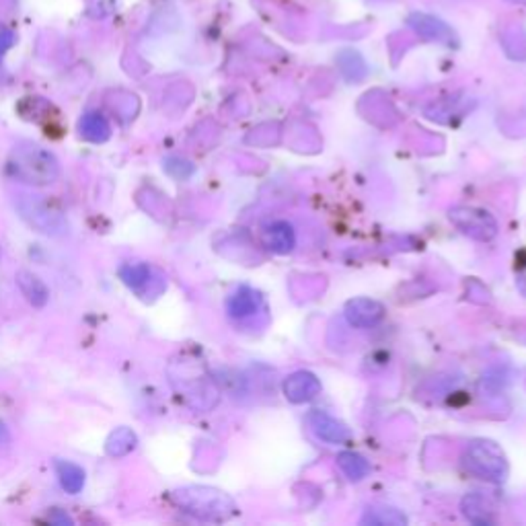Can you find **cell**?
I'll use <instances>...</instances> for the list:
<instances>
[{
	"label": "cell",
	"instance_id": "obj_20",
	"mask_svg": "<svg viewBox=\"0 0 526 526\" xmlns=\"http://www.w3.org/2000/svg\"><path fill=\"white\" fill-rule=\"evenodd\" d=\"M13 43H14V35L11 29L0 27V58H3V54L13 46Z\"/></svg>",
	"mask_w": 526,
	"mask_h": 526
},
{
	"label": "cell",
	"instance_id": "obj_1",
	"mask_svg": "<svg viewBox=\"0 0 526 526\" xmlns=\"http://www.w3.org/2000/svg\"><path fill=\"white\" fill-rule=\"evenodd\" d=\"M13 177L29 185H49L60 175V165L49 150L31 142H21L9 156Z\"/></svg>",
	"mask_w": 526,
	"mask_h": 526
},
{
	"label": "cell",
	"instance_id": "obj_22",
	"mask_svg": "<svg viewBox=\"0 0 526 526\" xmlns=\"http://www.w3.org/2000/svg\"><path fill=\"white\" fill-rule=\"evenodd\" d=\"M506 3H513V4H522V6H526V0H506Z\"/></svg>",
	"mask_w": 526,
	"mask_h": 526
},
{
	"label": "cell",
	"instance_id": "obj_21",
	"mask_svg": "<svg viewBox=\"0 0 526 526\" xmlns=\"http://www.w3.org/2000/svg\"><path fill=\"white\" fill-rule=\"evenodd\" d=\"M11 442V434L3 422H0V446H6Z\"/></svg>",
	"mask_w": 526,
	"mask_h": 526
},
{
	"label": "cell",
	"instance_id": "obj_9",
	"mask_svg": "<svg viewBox=\"0 0 526 526\" xmlns=\"http://www.w3.org/2000/svg\"><path fill=\"white\" fill-rule=\"evenodd\" d=\"M385 307L370 299H356L345 305V319L354 327H372L379 321H383Z\"/></svg>",
	"mask_w": 526,
	"mask_h": 526
},
{
	"label": "cell",
	"instance_id": "obj_12",
	"mask_svg": "<svg viewBox=\"0 0 526 526\" xmlns=\"http://www.w3.org/2000/svg\"><path fill=\"white\" fill-rule=\"evenodd\" d=\"M17 284L21 288V292L25 294L27 300L31 302L33 307H46V302L49 299V292H48L46 284H43L41 280L35 276V273L21 270L17 273Z\"/></svg>",
	"mask_w": 526,
	"mask_h": 526
},
{
	"label": "cell",
	"instance_id": "obj_5",
	"mask_svg": "<svg viewBox=\"0 0 526 526\" xmlns=\"http://www.w3.org/2000/svg\"><path fill=\"white\" fill-rule=\"evenodd\" d=\"M450 220L463 230L465 235L473 236L477 241H492L495 235H498V225L495 220L484 210H477V208H452L450 210Z\"/></svg>",
	"mask_w": 526,
	"mask_h": 526
},
{
	"label": "cell",
	"instance_id": "obj_18",
	"mask_svg": "<svg viewBox=\"0 0 526 526\" xmlns=\"http://www.w3.org/2000/svg\"><path fill=\"white\" fill-rule=\"evenodd\" d=\"M136 449V434L129 428H120L107 441V452L111 457H124Z\"/></svg>",
	"mask_w": 526,
	"mask_h": 526
},
{
	"label": "cell",
	"instance_id": "obj_14",
	"mask_svg": "<svg viewBox=\"0 0 526 526\" xmlns=\"http://www.w3.org/2000/svg\"><path fill=\"white\" fill-rule=\"evenodd\" d=\"M257 305H259L257 294L254 290H249V288H241V290L228 300V313L230 316H235V319H245V316L254 315L257 311Z\"/></svg>",
	"mask_w": 526,
	"mask_h": 526
},
{
	"label": "cell",
	"instance_id": "obj_4",
	"mask_svg": "<svg viewBox=\"0 0 526 526\" xmlns=\"http://www.w3.org/2000/svg\"><path fill=\"white\" fill-rule=\"evenodd\" d=\"M465 467L471 473L479 475V477L489 479V481H504L508 473V465H506V457H504V452L494 442H487V441L473 442L469 449H467Z\"/></svg>",
	"mask_w": 526,
	"mask_h": 526
},
{
	"label": "cell",
	"instance_id": "obj_17",
	"mask_svg": "<svg viewBox=\"0 0 526 526\" xmlns=\"http://www.w3.org/2000/svg\"><path fill=\"white\" fill-rule=\"evenodd\" d=\"M337 465L342 467V471L348 475L352 481L364 479L370 471V465L366 463V459L356 455V452H340V457H337Z\"/></svg>",
	"mask_w": 526,
	"mask_h": 526
},
{
	"label": "cell",
	"instance_id": "obj_8",
	"mask_svg": "<svg viewBox=\"0 0 526 526\" xmlns=\"http://www.w3.org/2000/svg\"><path fill=\"white\" fill-rule=\"evenodd\" d=\"M321 391V383L319 379L315 377L313 372L307 370H299L290 374L284 383V395L288 401L292 403H305L315 399L316 395Z\"/></svg>",
	"mask_w": 526,
	"mask_h": 526
},
{
	"label": "cell",
	"instance_id": "obj_3",
	"mask_svg": "<svg viewBox=\"0 0 526 526\" xmlns=\"http://www.w3.org/2000/svg\"><path fill=\"white\" fill-rule=\"evenodd\" d=\"M173 498L187 510L201 518H227L235 513V504L225 494L208 487H190L175 492Z\"/></svg>",
	"mask_w": 526,
	"mask_h": 526
},
{
	"label": "cell",
	"instance_id": "obj_2",
	"mask_svg": "<svg viewBox=\"0 0 526 526\" xmlns=\"http://www.w3.org/2000/svg\"><path fill=\"white\" fill-rule=\"evenodd\" d=\"M14 206L19 208V212L29 225L35 227L40 233L46 235H60L67 228V220H64L62 212L46 200L43 196H33V193H21L14 200Z\"/></svg>",
	"mask_w": 526,
	"mask_h": 526
},
{
	"label": "cell",
	"instance_id": "obj_10",
	"mask_svg": "<svg viewBox=\"0 0 526 526\" xmlns=\"http://www.w3.org/2000/svg\"><path fill=\"white\" fill-rule=\"evenodd\" d=\"M265 243L268 247L276 251V254H290L297 245V235H294V228L288 225V222L280 220L273 222V225L265 230Z\"/></svg>",
	"mask_w": 526,
	"mask_h": 526
},
{
	"label": "cell",
	"instance_id": "obj_19",
	"mask_svg": "<svg viewBox=\"0 0 526 526\" xmlns=\"http://www.w3.org/2000/svg\"><path fill=\"white\" fill-rule=\"evenodd\" d=\"M362 524H407V518L393 508H369Z\"/></svg>",
	"mask_w": 526,
	"mask_h": 526
},
{
	"label": "cell",
	"instance_id": "obj_7",
	"mask_svg": "<svg viewBox=\"0 0 526 526\" xmlns=\"http://www.w3.org/2000/svg\"><path fill=\"white\" fill-rule=\"evenodd\" d=\"M307 420H308V426H311V430L315 432V436L329 444H342L350 438V430L345 423L337 422L334 415L319 412V409L308 414Z\"/></svg>",
	"mask_w": 526,
	"mask_h": 526
},
{
	"label": "cell",
	"instance_id": "obj_16",
	"mask_svg": "<svg viewBox=\"0 0 526 526\" xmlns=\"http://www.w3.org/2000/svg\"><path fill=\"white\" fill-rule=\"evenodd\" d=\"M463 514L469 518L473 524H492L494 522L492 508H489L487 502L477 494L467 495V498L463 500Z\"/></svg>",
	"mask_w": 526,
	"mask_h": 526
},
{
	"label": "cell",
	"instance_id": "obj_11",
	"mask_svg": "<svg viewBox=\"0 0 526 526\" xmlns=\"http://www.w3.org/2000/svg\"><path fill=\"white\" fill-rule=\"evenodd\" d=\"M153 268H148L147 263H138V265H126V268H121L120 276L124 280L128 288H132L134 292L138 294H147L150 290V286H153L156 280H153Z\"/></svg>",
	"mask_w": 526,
	"mask_h": 526
},
{
	"label": "cell",
	"instance_id": "obj_15",
	"mask_svg": "<svg viewBox=\"0 0 526 526\" xmlns=\"http://www.w3.org/2000/svg\"><path fill=\"white\" fill-rule=\"evenodd\" d=\"M81 134L91 142H103L110 138V124L101 113H86L81 120Z\"/></svg>",
	"mask_w": 526,
	"mask_h": 526
},
{
	"label": "cell",
	"instance_id": "obj_13",
	"mask_svg": "<svg viewBox=\"0 0 526 526\" xmlns=\"http://www.w3.org/2000/svg\"><path fill=\"white\" fill-rule=\"evenodd\" d=\"M56 471L62 487L68 494H78L85 487V471L70 460H56Z\"/></svg>",
	"mask_w": 526,
	"mask_h": 526
},
{
	"label": "cell",
	"instance_id": "obj_6",
	"mask_svg": "<svg viewBox=\"0 0 526 526\" xmlns=\"http://www.w3.org/2000/svg\"><path fill=\"white\" fill-rule=\"evenodd\" d=\"M407 25L414 29V31L420 35V38L428 41H441L446 46H457V33L452 31L449 23H444L442 19L434 17V14L428 13H412L407 17Z\"/></svg>",
	"mask_w": 526,
	"mask_h": 526
}]
</instances>
